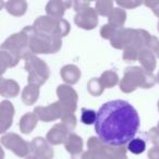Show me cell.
<instances>
[{
	"instance_id": "6da1fadb",
	"label": "cell",
	"mask_w": 159,
	"mask_h": 159,
	"mask_svg": "<svg viewBox=\"0 0 159 159\" xmlns=\"http://www.w3.org/2000/svg\"><path fill=\"white\" fill-rule=\"evenodd\" d=\"M94 126L102 143L119 147L135 139L139 128V117L130 102L111 100L98 109Z\"/></svg>"
},
{
	"instance_id": "3957f363",
	"label": "cell",
	"mask_w": 159,
	"mask_h": 159,
	"mask_svg": "<svg viewBox=\"0 0 159 159\" xmlns=\"http://www.w3.org/2000/svg\"><path fill=\"white\" fill-rule=\"evenodd\" d=\"M96 116L97 112L93 110H86V109H83V113H82V122L85 124H95L96 121Z\"/></svg>"
},
{
	"instance_id": "7a4b0ae2",
	"label": "cell",
	"mask_w": 159,
	"mask_h": 159,
	"mask_svg": "<svg viewBox=\"0 0 159 159\" xmlns=\"http://www.w3.org/2000/svg\"><path fill=\"white\" fill-rule=\"evenodd\" d=\"M145 142L139 137V139H134L133 141H131L129 143L128 149L131 152H133V154H142L145 150Z\"/></svg>"
}]
</instances>
